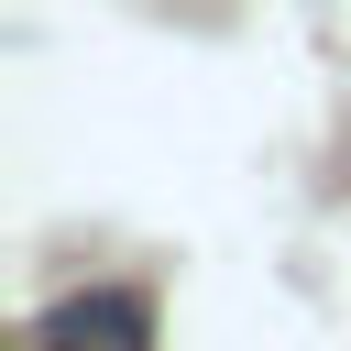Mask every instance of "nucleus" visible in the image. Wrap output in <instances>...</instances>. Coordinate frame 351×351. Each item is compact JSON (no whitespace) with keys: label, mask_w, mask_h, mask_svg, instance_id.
I'll use <instances>...</instances> for the list:
<instances>
[{"label":"nucleus","mask_w":351,"mask_h":351,"mask_svg":"<svg viewBox=\"0 0 351 351\" xmlns=\"http://www.w3.org/2000/svg\"><path fill=\"white\" fill-rule=\"evenodd\" d=\"M33 340H44V351H154V296H132V285H77V296L44 307Z\"/></svg>","instance_id":"1"}]
</instances>
